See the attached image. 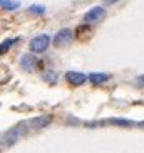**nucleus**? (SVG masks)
Instances as JSON below:
<instances>
[{
  "label": "nucleus",
  "instance_id": "obj_1",
  "mask_svg": "<svg viewBox=\"0 0 144 153\" xmlns=\"http://www.w3.org/2000/svg\"><path fill=\"white\" fill-rule=\"evenodd\" d=\"M50 44H52L50 36H47V34H39V36H35L30 41L29 49H30V52H34V54H42V52H45V51L50 47Z\"/></svg>",
  "mask_w": 144,
  "mask_h": 153
},
{
  "label": "nucleus",
  "instance_id": "obj_2",
  "mask_svg": "<svg viewBox=\"0 0 144 153\" xmlns=\"http://www.w3.org/2000/svg\"><path fill=\"white\" fill-rule=\"evenodd\" d=\"M72 37H74V32H72V29L64 27V29H60V30H59L57 34L54 36V39H52V44H54L55 47H64V45H67L69 42L72 41Z\"/></svg>",
  "mask_w": 144,
  "mask_h": 153
},
{
  "label": "nucleus",
  "instance_id": "obj_3",
  "mask_svg": "<svg viewBox=\"0 0 144 153\" xmlns=\"http://www.w3.org/2000/svg\"><path fill=\"white\" fill-rule=\"evenodd\" d=\"M104 15H106V9L101 7V5H96V7L89 9L86 14H84V22H86V24L99 22V20H102V19H104Z\"/></svg>",
  "mask_w": 144,
  "mask_h": 153
},
{
  "label": "nucleus",
  "instance_id": "obj_4",
  "mask_svg": "<svg viewBox=\"0 0 144 153\" xmlns=\"http://www.w3.org/2000/svg\"><path fill=\"white\" fill-rule=\"evenodd\" d=\"M65 81L72 86H82V84H86L87 76L84 72H79V71H67L65 72Z\"/></svg>",
  "mask_w": 144,
  "mask_h": 153
},
{
  "label": "nucleus",
  "instance_id": "obj_5",
  "mask_svg": "<svg viewBox=\"0 0 144 153\" xmlns=\"http://www.w3.org/2000/svg\"><path fill=\"white\" fill-rule=\"evenodd\" d=\"M37 64H39V59H37V56L24 54L22 57H20V66H22V69H25V71H32V69H35Z\"/></svg>",
  "mask_w": 144,
  "mask_h": 153
},
{
  "label": "nucleus",
  "instance_id": "obj_6",
  "mask_svg": "<svg viewBox=\"0 0 144 153\" xmlns=\"http://www.w3.org/2000/svg\"><path fill=\"white\" fill-rule=\"evenodd\" d=\"M109 79H111V74H106V72H90L89 76H87V81L90 82V84H104V82H107Z\"/></svg>",
  "mask_w": 144,
  "mask_h": 153
},
{
  "label": "nucleus",
  "instance_id": "obj_7",
  "mask_svg": "<svg viewBox=\"0 0 144 153\" xmlns=\"http://www.w3.org/2000/svg\"><path fill=\"white\" fill-rule=\"evenodd\" d=\"M15 42H17V39H5V41L0 42V57L7 54V52L10 51V47H12Z\"/></svg>",
  "mask_w": 144,
  "mask_h": 153
},
{
  "label": "nucleus",
  "instance_id": "obj_8",
  "mask_svg": "<svg viewBox=\"0 0 144 153\" xmlns=\"http://www.w3.org/2000/svg\"><path fill=\"white\" fill-rule=\"evenodd\" d=\"M0 7L4 10H15L20 7V2H14V0H0Z\"/></svg>",
  "mask_w": 144,
  "mask_h": 153
},
{
  "label": "nucleus",
  "instance_id": "obj_9",
  "mask_svg": "<svg viewBox=\"0 0 144 153\" xmlns=\"http://www.w3.org/2000/svg\"><path fill=\"white\" fill-rule=\"evenodd\" d=\"M57 77H59V74L54 71V69H47V71L42 74V79H44L45 82H55Z\"/></svg>",
  "mask_w": 144,
  "mask_h": 153
},
{
  "label": "nucleus",
  "instance_id": "obj_10",
  "mask_svg": "<svg viewBox=\"0 0 144 153\" xmlns=\"http://www.w3.org/2000/svg\"><path fill=\"white\" fill-rule=\"evenodd\" d=\"M29 12H32V14H35V15H42L45 12V5H30Z\"/></svg>",
  "mask_w": 144,
  "mask_h": 153
},
{
  "label": "nucleus",
  "instance_id": "obj_11",
  "mask_svg": "<svg viewBox=\"0 0 144 153\" xmlns=\"http://www.w3.org/2000/svg\"><path fill=\"white\" fill-rule=\"evenodd\" d=\"M136 81H137V84H139V86H143V88H144V76H139Z\"/></svg>",
  "mask_w": 144,
  "mask_h": 153
}]
</instances>
